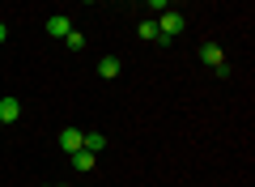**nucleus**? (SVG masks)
Here are the masks:
<instances>
[{
    "label": "nucleus",
    "instance_id": "obj_6",
    "mask_svg": "<svg viewBox=\"0 0 255 187\" xmlns=\"http://www.w3.org/2000/svg\"><path fill=\"white\" fill-rule=\"evenodd\" d=\"M73 166H77V170H94V166H98V153L77 149V153H73Z\"/></svg>",
    "mask_w": 255,
    "mask_h": 187
},
{
    "label": "nucleus",
    "instance_id": "obj_4",
    "mask_svg": "<svg viewBox=\"0 0 255 187\" xmlns=\"http://www.w3.org/2000/svg\"><path fill=\"white\" fill-rule=\"evenodd\" d=\"M200 60L209 64V68H221V64H226V51H221L217 43H204V47H200Z\"/></svg>",
    "mask_w": 255,
    "mask_h": 187
},
{
    "label": "nucleus",
    "instance_id": "obj_8",
    "mask_svg": "<svg viewBox=\"0 0 255 187\" xmlns=\"http://www.w3.org/2000/svg\"><path fill=\"white\" fill-rule=\"evenodd\" d=\"M85 149H90V153H102V149H107V136H102V132H85Z\"/></svg>",
    "mask_w": 255,
    "mask_h": 187
},
{
    "label": "nucleus",
    "instance_id": "obj_7",
    "mask_svg": "<svg viewBox=\"0 0 255 187\" xmlns=\"http://www.w3.org/2000/svg\"><path fill=\"white\" fill-rule=\"evenodd\" d=\"M98 77H119V60H115V55H107V60H98Z\"/></svg>",
    "mask_w": 255,
    "mask_h": 187
},
{
    "label": "nucleus",
    "instance_id": "obj_12",
    "mask_svg": "<svg viewBox=\"0 0 255 187\" xmlns=\"http://www.w3.org/2000/svg\"><path fill=\"white\" fill-rule=\"evenodd\" d=\"M4 38H9V26H4V21H0V43H4Z\"/></svg>",
    "mask_w": 255,
    "mask_h": 187
},
{
    "label": "nucleus",
    "instance_id": "obj_9",
    "mask_svg": "<svg viewBox=\"0 0 255 187\" xmlns=\"http://www.w3.org/2000/svg\"><path fill=\"white\" fill-rule=\"evenodd\" d=\"M136 34L145 38V43H157V38H162V34H157V21H140V26H136Z\"/></svg>",
    "mask_w": 255,
    "mask_h": 187
},
{
    "label": "nucleus",
    "instance_id": "obj_3",
    "mask_svg": "<svg viewBox=\"0 0 255 187\" xmlns=\"http://www.w3.org/2000/svg\"><path fill=\"white\" fill-rule=\"evenodd\" d=\"M21 119V102L17 98H0V124L9 128V124H17Z\"/></svg>",
    "mask_w": 255,
    "mask_h": 187
},
{
    "label": "nucleus",
    "instance_id": "obj_13",
    "mask_svg": "<svg viewBox=\"0 0 255 187\" xmlns=\"http://www.w3.org/2000/svg\"><path fill=\"white\" fill-rule=\"evenodd\" d=\"M81 4H94V0H81Z\"/></svg>",
    "mask_w": 255,
    "mask_h": 187
},
{
    "label": "nucleus",
    "instance_id": "obj_11",
    "mask_svg": "<svg viewBox=\"0 0 255 187\" xmlns=\"http://www.w3.org/2000/svg\"><path fill=\"white\" fill-rule=\"evenodd\" d=\"M149 4H153V9H166V4H170V0H149Z\"/></svg>",
    "mask_w": 255,
    "mask_h": 187
},
{
    "label": "nucleus",
    "instance_id": "obj_14",
    "mask_svg": "<svg viewBox=\"0 0 255 187\" xmlns=\"http://www.w3.org/2000/svg\"><path fill=\"white\" fill-rule=\"evenodd\" d=\"M0 132H4V124H0Z\"/></svg>",
    "mask_w": 255,
    "mask_h": 187
},
{
    "label": "nucleus",
    "instance_id": "obj_1",
    "mask_svg": "<svg viewBox=\"0 0 255 187\" xmlns=\"http://www.w3.org/2000/svg\"><path fill=\"white\" fill-rule=\"evenodd\" d=\"M60 149L73 158L77 149H85V132H81V128H64V132H60Z\"/></svg>",
    "mask_w": 255,
    "mask_h": 187
},
{
    "label": "nucleus",
    "instance_id": "obj_5",
    "mask_svg": "<svg viewBox=\"0 0 255 187\" xmlns=\"http://www.w3.org/2000/svg\"><path fill=\"white\" fill-rule=\"evenodd\" d=\"M68 30H73V21L64 17V13H55V17L47 21V34H55V38H64V34H68Z\"/></svg>",
    "mask_w": 255,
    "mask_h": 187
},
{
    "label": "nucleus",
    "instance_id": "obj_2",
    "mask_svg": "<svg viewBox=\"0 0 255 187\" xmlns=\"http://www.w3.org/2000/svg\"><path fill=\"white\" fill-rule=\"evenodd\" d=\"M179 30H183V17H179V13H162V21H157V34H162V38H157V43H170Z\"/></svg>",
    "mask_w": 255,
    "mask_h": 187
},
{
    "label": "nucleus",
    "instance_id": "obj_10",
    "mask_svg": "<svg viewBox=\"0 0 255 187\" xmlns=\"http://www.w3.org/2000/svg\"><path fill=\"white\" fill-rule=\"evenodd\" d=\"M64 43L73 47V51H81V47H85V34H81V30H68V34H64Z\"/></svg>",
    "mask_w": 255,
    "mask_h": 187
},
{
    "label": "nucleus",
    "instance_id": "obj_15",
    "mask_svg": "<svg viewBox=\"0 0 255 187\" xmlns=\"http://www.w3.org/2000/svg\"><path fill=\"white\" fill-rule=\"evenodd\" d=\"M60 187H68V183H60Z\"/></svg>",
    "mask_w": 255,
    "mask_h": 187
}]
</instances>
